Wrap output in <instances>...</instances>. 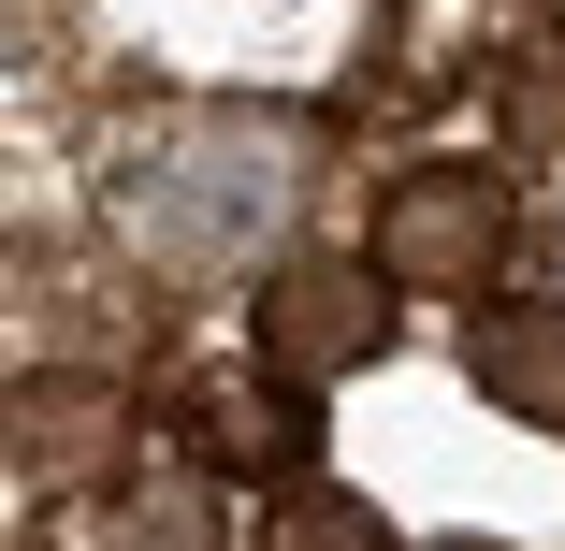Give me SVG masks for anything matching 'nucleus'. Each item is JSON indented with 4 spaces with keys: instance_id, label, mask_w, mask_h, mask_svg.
Segmentation results:
<instances>
[{
    "instance_id": "nucleus-1",
    "label": "nucleus",
    "mask_w": 565,
    "mask_h": 551,
    "mask_svg": "<svg viewBox=\"0 0 565 551\" xmlns=\"http://www.w3.org/2000/svg\"><path fill=\"white\" fill-rule=\"evenodd\" d=\"M117 203V247L174 290L262 276L305 218V117H262V102H160V117L117 146L102 174Z\"/></svg>"
},
{
    "instance_id": "nucleus-2",
    "label": "nucleus",
    "mask_w": 565,
    "mask_h": 551,
    "mask_svg": "<svg viewBox=\"0 0 565 551\" xmlns=\"http://www.w3.org/2000/svg\"><path fill=\"white\" fill-rule=\"evenodd\" d=\"M508 233H522V203H508L493 160H392L377 203H363V262L392 290H493Z\"/></svg>"
},
{
    "instance_id": "nucleus-3",
    "label": "nucleus",
    "mask_w": 565,
    "mask_h": 551,
    "mask_svg": "<svg viewBox=\"0 0 565 551\" xmlns=\"http://www.w3.org/2000/svg\"><path fill=\"white\" fill-rule=\"evenodd\" d=\"M392 276L377 262H276L262 290H247V349L276 363V378H305V392H333V378H363L377 349H392Z\"/></svg>"
},
{
    "instance_id": "nucleus-4",
    "label": "nucleus",
    "mask_w": 565,
    "mask_h": 551,
    "mask_svg": "<svg viewBox=\"0 0 565 551\" xmlns=\"http://www.w3.org/2000/svg\"><path fill=\"white\" fill-rule=\"evenodd\" d=\"M146 451V406L117 378H87V363H44L0 392V465H15L30 494H117Z\"/></svg>"
},
{
    "instance_id": "nucleus-5",
    "label": "nucleus",
    "mask_w": 565,
    "mask_h": 551,
    "mask_svg": "<svg viewBox=\"0 0 565 551\" xmlns=\"http://www.w3.org/2000/svg\"><path fill=\"white\" fill-rule=\"evenodd\" d=\"M189 451L217 465V479H305L319 465V406H305V378H276V363H247V378H217V392H189Z\"/></svg>"
},
{
    "instance_id": "nucleus-6",
    "label": "nucleus",
    "mask_w": 565,
    "mask_h": 551,
    "mask_svg": "<svg viewBox=\"0 0 565 551\" xmlns=\"http://www.w3.org/2000/svg\"><path fill=\"white\" fill-rule=\"evenodd\" d=\"M465 378H479V406L565 435V290H479V319H465Z\"/></svg>"
},
{
    "instance_id": "nucleus-7",
    "label": "nucleus",
    "mask_w": 565,
    "mask_h": 551,
    "mask_svg": "<svg viewBox=\"0 0 565 551\" xmlns=\"http://www.w3.org/2000/svg\"><path fill=\"white\" fill-rule=\"evenodd\" d=\"M493 117H508V146H536V160H565V30H536L508 73H493Z\"/></svg>"
},
{
    "instance_id": "nucleus-8",
    "label": "nucleus",
    "mask_w": 565,
    "mask_h": 551,
    "mask_svg": "<svg viewBox=\"0 0 565 551\" xmlns=\"http://www.w3.org/2000/svg\"><path fill=\"white\" fill-rule=\"evenodd\" d=\"M276 537H290V551H363V537H377V508H363V494H290V522H276Z\"/></svg>"
}]
</instances>
